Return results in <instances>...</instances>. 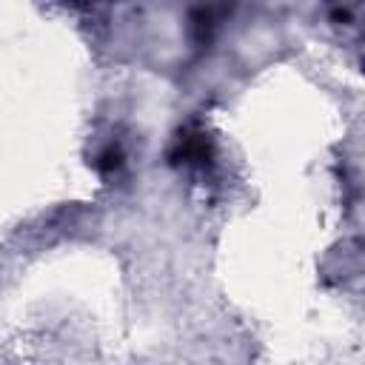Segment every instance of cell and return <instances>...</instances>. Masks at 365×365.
<instances>
[{"label": "cell", "mask_w": 365, "mask_h": 365, "mask_svg": "<svg viewBox=\"0 0 365 365\" xmlns=\"http://www.w3.org/2000/svg\"><path fill=\"white\" fill-rule=\"evenodd\" d=\"M97 165H100L103 171H114V168H120V165H123V151H120L117 145H108V148L100 154Z\"/></svg>", "instance_id": "2"}, {"label": "cell", "mask_w": 365, "mask_h": 365, "mask_svg": "<svg viewBox=\"0 0 365 365\" xmlns=\"http://www.w3.org/2000/svg\"><path fill=\"white\" fill-rule=\"evenodd\" d=\"M208 157H211V145H208L205 134H185V137H180L174 160H182V163L200 165V163H205Z\"/></svg>", "instance_id": "1"}]
</instances>
